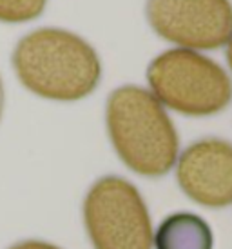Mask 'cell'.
<instances>
[{"label": "cell", "mask_w": 232, "mask_h": 249, "mask_svg": "<svg viewBox=\"0 0 232 249\" xmlns=\"http://www.w3.org/2000/svg\"><path fill=\"white\" fill-rule=\"evenodd\" d=\"M150 93L171 109L189 117H209L232 100V82L225 70L192 49H169L147 68Z\"/></svg>", "instance_id": "3"}, {"label": "cell", "mask_w": 232, "mask_h": 249, "mask_svg": "<svg viewBox=\"0 0 232 249\" xmlns=\"http://www.w3.org/2000/svg\"><path fill=\"white\" fill-rule=\"evenodd\" d=\"M48 0H0V20L9 24L33 20L40 17Z\"/></svg>", "instance_id": "8"}, {"label": "cell", "mask_w": 232, "mask_h": 249, "mask_svg": "<svg viewBox=\"0 0 232 249\" xmlns=\"http://www.w3.org/2000/svg\"><path fill=\"white\" fill-rule=\"evenodd\" d=\"M156 249H212L214 236L209 224L194 213H174L167 216L156 233H152Z\"/></svg>", "instance_id": "7"}, {"label": "cell", "mask_w": 232, "mask_h": 249, "mask_svg": "<svg viewBox=\"0 0 232 249\" xmlns=\"http://www.w3.org/2000/svg\"><path fill=\"white\" fill-rule=\"evenodd\" d=\"M4 104H6V91H4V82H2V76H0V120L4 115Z\"/></svg>", "instance_id": "10"}, {"label": "cell", "mask_w": 232, "mask_h": 249, "mask_svg": "<svg viewBox=\"0 0 232 249\" xmlns=\"http://www.w3.org/2000/svg\"><path fill=\"white\" fill-rule=\"evenodd\" d=\"M105 122L116 155L134 173L164 177L178 160V133L164 104L140 86H122L107 98Z\"/></svg>", "instance_id": "2"}, {"label": "cell", "mask_w": 232, "mask_h": 249, "mask_svg": "<svg viewBox=\"0 0 232 249\" xmlns=\"http://www.w3.org/2000/svg\"><path fill=\"white\" fill-rule=\"evenodd\" d=\"M227 60H229V66L232 68V36L231 40L227 42Z\"/></svg>", "instance_id": "11"}, {"label": "cell", "mask_w": 232, "mask_h": 249, "mask_svg": "<svg viewBox=\"0 0 232 249\" xmlns=\"http://www.w3.org/2000/svg\"><path fill=\"white\" fill-rule=\"evenodd\" d=\"M176 178L182 191L199 206H231L232 144L221 139L191 144L176 160Z\"/></svg>", "instance_id": "6"}, {"label": "cell", "mask_w": 232, "mask_h": 249, "mask_svg": "<svg viewBox=\"0 0 232 249\" xmlns=\"http://www.w3.org/2000/svg\"><path fill=\"white\" fill-rule=\"evenodd\" d=\"M150 28L183 49H218L232 36L229 0H147Z\"/></svg>", "instance_id": "5"}, {"label": "cell", "mask_w": 232, "mask_h": 249, "mask_svg": "<svg viewBox=\"0 0 232 249\" xmlns=\"http://www.w3.org/2000/svg\"><path fill=\"white\" fill-rule=\"evenodd\" d=\"M83 224L95 249H152L147 206L122 177H103L91 186L83 200Z\"/></svg>", "instance_id": "4"}, {"label": "cell", "mask_w": 232, "mask_h": 249, "mask_svg": "<svg viewBox=\"0 0 232 249\" xmlns=\"http://www.w3.org/2000/svg\"><path fill=\"white\" fill-rule=\"evenodd\" d=\"M13 68L31 93L73 102L89 97L102 78V62L82 36L58 28H40L20 38Z\"/></svg>", "instance_id": "1"}, {"label": "cell", "mask_w": 232, "mask_h": 249, "mask_svg": "<svg viewBox=\"0 0 232 249\" xmlns=\"http://www.w3.org/2000/svg\"><path fill=\"white\" fill-rule=\"evenodd\" d=\"M9 249H60L53 246L49 242H44V240H24V242H18L11 246Z\"/></svg>", "instance_id": "9"}]
</instances>
